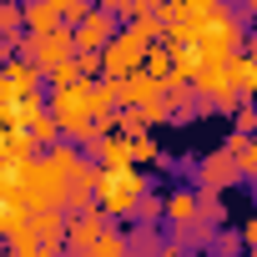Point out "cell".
Instances as JSON below:
<instances>
[{"mask_svg": "<svg viewBox=\"0 0 257 257\" xmlns=\"http://www.w3.org/2000/svg\"><path fill=\"white\" fill-rule=\"evenodd\" d=\"M132 167H137V172H142V167H162V147H157V137H152V132L132 142Z\"/></svg>", "mask_w": 257, "mask_h": 257, "instance_id": "e0dca14e", "label": "cell"}, {"mask_svg": "<svg viewBox=\"0 0 257 257\" xmlns=\"http://www.w3.org/2000/svg\"><path fill=\"white\" fill-rule=\"evenodd\" d=\"M116 31H121V26H116L101 6H91V16L71 31V56H101V51L111 46V36H116Z\"/></svg>", "mask_w": 257, "mask_h": 257, "instance_id": "3957f363", "label": "cell"}, {"mask_svg": "<svg viewBox=\"0 0 257 257\" xmlns=\"http://www.w3.org/2000/svg\"><path fill=\"white\" fill-rule=\"evenodd\" d=\"M21 96H41V71L21 56H6V66H0V111L16 106Z\"/></svg>", "mask_w": 257, "mask_h": 257, "instance_id": "277c9868", "label": "cell"}, {"mask_svg": "<svg viewBox=\"0 0 257 257\" xmlns=\"http://www.w3.org/2000/svg\"><path fill=\"white\" fill-rule=\"evenodd\" d=\"M232 126H237L232 137H252V126H257V116H252V101H237V111H232Z\"/></svg>", "mask_w": 257, "mask_h": 257, "instance_id": "7402d4cb", "label": "cell"}, {"mask_svg": "<svg viewBox=\"0 0 257 257\" xmlns=\"http://www.w3.org/2000/svg\"><path fill=\"white\" fill-rule=\"evenodd\" d=\"M61 26V0H36V6H21V31L26 36H51Z\"/></svg>", "mask_w": 257, "mask_h": 257, "instance_id": "9c48e42d", "label": "cell"}, {"mask_svg": "<svg viewBox=\"0 0 257 257\" xmlns=\"http://www.w3.org/2000/svg\"><path fill=\"white\" fill-rule=\"evenodd\" d=\"M0 257H11V252H0Z\"/></svg>", "mask_w": 257, "mask_h": 257, "instance_id": "cb8c5ba5", "label": "cell"}, {"mask_svg": "<svg viewBox=\"0 0 257 257\" xmlns=\"http://www.w3.org/2000/svg\"><path fill=\"white\" fill-rule=\"evenodd\" d=\"M36 157H41V162H46V167H51V172H56L61 182H71V177H76V172L86 167L81 147H71V142H56V147H46V152H36Z\"/></svg>", "mask_w": 257, "mask_h": 257, "instance_id": "30bf717a", "label": "cell"}, {"mask_svg": "<svg viewBox=\"0 0 257 257\" xmlns=\"http://www.w3.org/2000/svg\"><path fill=\"white\" fill-rule=\"evenodd\" d=\"M86 257H126V237H121V232L106 222V227L96 232V242L86 247Z\"/></svg>", "mask_w": 257, "mask_h": 257, "instance_id": "5bb4252c", "label": "cell"}, {"mask_svg": "<svg viewBox=\"0 0 257 257\" xmlns=\"http://www.w3.org/2000/svg\"><path fill=\"white\" fill-rule=\"evenodd\" d=\"M222 152H227V162H232L237 182H252V177H257V142H252V137H227V142H222Z\"/></svg>", "mask_w": 257, "mask_h": 257, "instance_id": "8fae6325", "label": "cell"}, {"mask_svg": "<svg viewBox=\"0 0 257 257\" xmlns=\"http://www.w3.org/2000/svg\"><path fill=\"white\" fill-rule=\"evenodd\" d=\"M212 257H242V237L237 232H227V227H217V237H212V247H207Z\"/></svg>", "mask_w": 257, "mask_h": 257, "instance_id": "ffe728a7", "label": "cell"}, {"mask_svg": "<svg viewBox=\"0 0 257 257\" xmlns=\"http://www.w3.org/2000/svg\"><path fill=\"white\" fill-rule=\"evenodd\" d=\"M26 242H36V247H46V252H61V242H66V212H26Z\"/></svg>", "mask_w": 257, "mask_h": 257, "instance_id": "5b68a950", "label": "cell"}, {"mask_svg": "<svg viewBox=\"0 0 257 257\" xmlns=\"http://www.w3.org/2000/svg\"><path fill=\"white\" fill-rule=\"evenodd\" d=\"M147 192H152V182H147L137 167H121V172H101V167H96V192H91V197L101 202L96 212H101L106 222H111V217H132V207H137Z\"/></svg>", "mask_w": 257, "mask_h": 257, "instance_id": "6da1fadb", "label": "cell"}, {"mask_svg": "<svg viewBox=\"0 0 257 257\" xmlns=\"http://www.w3.org/2000/svg\"><path fill=\"white\" fill-rule=\"evenodd\" d=\"M0 66H6V46H0Z\"/></svg>", "mask_w": 257, "mask_h": 257, "instance_id": "603a6c76", "label": "cell"}, {"mask_svg": "<svg viewBox=\"0 0 257 257\" xmlns=\"http://www.w3.org/2000/svg\"><path fill=\"white\" fill-rule=\"evenodd\" d=\"M132 217H137L142 227H157V222H162V197H157V192H147V197L132 207Z\"/></svg>", "mask_w": 257, "mask_h": 257, "instance_id": "d6986e66", "label": "cell"}, {"mask_svg": "<svg viewBox=\"0 0 257 257\" xmlns=\"http://www.w3.org/2000/svg\"><path fill=\"white\" fill-rule=\"evenodd\" d=\"M101 227H106V217H101L96 207L81 212V217H66V247H61V252H66V257H86V247L96 242Z\"/></svg>", "mask_w": 257, "mask_h": 257, "instance_id": "8992f818", "label": "cell"}, {"mask_svg": "<svg viewBox=\"0 0 257 257\" xmlns=\"http://www.w3.org/2000/svg\"><path fill=\"white\" fill-rule=\"evenodd\" d=\"M16 51H21V61H31V66L46 76V71H56V66H66V61H71V31H66V26H56L51 36H21V41H16ZM16 51H11V56H16Z\"/></svg>", "mask_w": 257, "mask_h": 257, "instance_id": "7a4b0ae2", "label": "cell"}, {"mask_svg": "<svg viewBox=\"0 0 257 257\" xmlns=\"http://www.w3.org/2000/svg\"><path fill=\"white\" fill-rule=\"evenodd\" d=\"M21 6H11V0H0V41H21Z\"/></svg>", "mask_w": 257, "mask_h": 257, "instance_id": "ac0fdd59", "label": "cell"}, {"mask_svg": "<svg viewBox=\"0 0 257 257\" xmlns=\"http://www.w3.org/2000/svg\"><path fill=\"white\" fill-rule=\"evenodd\" d=\"M121 237H126V257H157V242H162V232L142 222H132V232H121Z\"/></svg>", "mask_w": 257, "mask_h": 257, "instance_id": "4fadbf2b", "label": "cell"}, {"mask_svg": "<svg viewBox=\"0 0 257 257\" xmlns=\"http://www.w3.org/2000/svg\"><path fill=\"white\" fill-rule=\"evenodd\" d=\"M137 116H142V126L152 132V126H162V121H172V111H167V101L157 96V101H147V106H137Z\"/></svg>", "mask_w": 257, "mask_h": 257, "instance_id": "44dd1931", "label": "cell"}, {"mask_svg": "<svg viewBox=\"0 0 257 257\" xmlns=\"http://www.w3.org/2000/svg\"><path fill=\"white\" fill-rule=\"evenodd\" d=\"M222 81L232 86V96H237V101H252V91H257V61H252L247 51H237V56L222 66Z\"/></svg>", "mask_w": 257, "mask_h": 257, "instance_id": "52a82bcc", "label": "cell"}, {"mask_svg": "<svg viewBox=\"0 0 257 257\" xmlns=\"http://www.w3.org/2000/svg\"><path fill=\"white\" fill-rule=\"evenodd\" d=\"M21 227H26V207H21L16 197H6V192H0V242H11Z\"/></svg>", "mask_w": 257, "mask_h": 257, "instance_id": "9a60e30c", "label": "cell"}, {"mask_svg": "<svg viewBox=\"0 0 257 257\" xmlns=\"http://www.w3.org/2000/svg\"><path fill=\"white\" fill-rule=\"evenodd\" d=\"M232 182H237V172H232L227 152H212V157L197 162V192H227Z\"/></svg>", "mask_w": 257, "mask_h": 257, "instance_id": "ba28073f", "label": "cell"}, {"mask_svg": "<svg viewBox=\"0 0 257 257\" xmlns=\"http://www.w3.org/2000/svg\"><path fill=\"white\" fill-rule=\"evenodd\" d=\"M197 222H207V227H222V222H227L222 192H197Z\"/></svg>", "mask_w": 257, "mask_h": 257, "instance_id": "2e32d148", "label": "cell"}, {"mask_svg": "<svg viewBox=\"0 0 257 257\" xmlns=\"http://www.w3.org/2000/svg\"><path fill=\"white\" fill-rule=\"evenodd\" d=\"M162 222H172V227H192V222H197V192H192V187L167 192V197H162Z\"/></svg>", "mask_w": 257, "mask_h": 257, "instance_id": "7c38bea8", "label": "cell"}]
</instances>
